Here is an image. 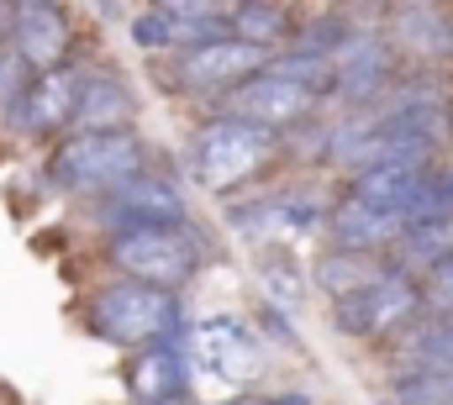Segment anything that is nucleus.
Listing matches in <instances>:
<instances>
[{
	"label": "nucleus",
	"instance_id": "nucleus-1",
	"mask_svg": "<svg viewBox=\"0 0 453 405\" xmlns=\"http://www.w3.org/2000/svg\"><path fill=\"white\" fill-rule=\"evenodd\" d=\"M142 164L148 153L132 132H74L48 158V174L53 185L80 190V195H116L132 180H142Z\"/></svg>",
	"mask_w": 453,
	"mask_h": 405
},
{
	"label": "nucleus",
	"instance_id": "nucleus-2",
	"mask_svg": "<svg viewBox=\"0 0 453 405\" xmlns=\"http://www.w3.org/2000/svg\"><path fill=\"white\" fill-rule=\"evenodd\" d=\"M111 264L127 274V285H148V290L174 295L190 285L201 248L185 226H132V232H116Z\"/></svg>",
	"mask_w": 453,
	"mask_h": 405
},
{
	"label": "nucleus",
	"instance_id": "nucleus-3",
	"mask_svg": "<svg viewBox=\"0 0 453 405\" xmlns=\"http://www.w3.org/2000/svg\"><path fill=\"white\" fill-rule=\"evenodd\" d=\"M90 321L106 342L121 348H164L174 332H180V301L164 295V290H148V285H106L96 305H90Z\"/></svg>",
	"mask_w": 453,
	"mask_h": 405
},
{
	"label": "nucleus",
	"instance_id": "nucleus-4",
	"mask_svg": "<svg viewBox=\"0 0 453 405\" xmlns=\"http://www.w3.org/2000/svg\"><path fill=\"white\" fill-rule=\"evenodd\" d=\"M269 158H274V132H258V126L226 116V121H211V126L196 137L190 174H196L206 190H237V185H248Z\"/></svg>",
	"mask_w": 453,
	"mask_h": 405
},
{
	"label": "nucleus",
	"instance_id": "nucleus-5",
	"mask_svg": "<svg viewBox=\"0 0 453 405\" xmlns=\"http://www.w3.org/2000/svg\"><path fill=\"white\" fill-rule=\"evenodd\" d=\"M417 310H422V290H417V279H411L406 269L390 264L374 285H364V290H353V295L333 301V321H338L348 337H385V332L406 326Z\"/></svg>",
	"mask_w": 453,
	"mask_h": 405
},
{
	"label": "nucleus",
	"instance_id": "nucleus-6",
	"mask_svg": "<svg viewBox=\"0 0 453 405\" xmlns=\"http://www.w3.org/2000/svg\"><path fill=\"white\" fill-rule=\"evenodd\" d=\"M226 16L232 5H206V0H169V5H153L132 21V42L158 53V48H196V42H211L226 37Z\"/></svg>",
	"mask_w": 453,
	"mask_h": 405
},
{
	"label": "nucleus",
	"instance_id": "nucleus-7",
	"mask_svg": "<svg viewBox=\"0 0 453 405\" xmlns=\"http://www.w3.org/2000/svg\"><path fill=\"white\" fill-rule=\"evenodd\" d=\"M190 363H196V374H206L217 385H253L264 358H258V342L242 321L211 316L190 332Z\"/></svg>",
	"mask_w": 453,
	"mask_h": 405
},
{
	"label": "nucleus",
	"instance_id": "nucleus-8",
	"mask_svg": "<svg viewBox=\"0 0 453 405\" xmlns=\"http://www.w3.org/2000/svg\"><path fill=\"white\" fill-rule=\"evenodd\" d=\"M264 69H269L264 48H248L237 37H211V42H196L180 53L174 80H185L190 90H237V85L258 80Z\"/></svg>",
	"mask_w": 453,
	"mask_h": 405
},
{
	"label": "nucleus",
	"instance_id": "nucleus-9",
	"mask_svg": "<svg viewBox=\"0 0 453 405\" xmlns=\"http://www.w3.org/2000/svg\"><path fill=\"white\" fill-rule=\"evenodd\" d=\"M311 101H317L311 90H301V85H290V80H274V74H258V80L226 90L232 121H248V126H258V132H274V126L301 121V116L311 111Z\"/></svg>",
	"mask_w": 453,
	"mask_h": 405
},
{
	"label": "nucleus",
	"instance_id": "nucleus-10",
	"mask_svg": "<svg viewBox=\"0 0 453 405\" xmlns=\"http://www.w3.org/2000/svg\"><path fill=\"white\" fill-rule=\"evenodd\" d=\"M11 27H16V58L32 64L37 74L48 69H64V53H69V16L48 0H21L11 5Z\"/></svg>",
	"mask_w": 453,
	"mask_h": 405
},
{
	"label": "nucleus",
	"instance_id": "nucleus-11",
	"mask_svg": "<svg viewBox=\"0 0 453 405\" xmlns=\"http://www.w3.org/2000/svg\"><path fill=\"white\" fill-rule=\"evenodd\" d=\"M390 85V42L374 32L342 37L338 58H333V90L342 101H369Z\"/></svg>",
	"mask_w": 453,
	"mask_h": 405
},
{
	"label": "nucleus",
	"instance_id": "nucleus-12",
	"mask_svg": "<svg viewBox=\"0 0 453 405\" xmlns=\"http://www.w3.org/2000/svg\"><path fill=\"white\" fill-rule=\"evenodd\" d=\"M80 85H85V74H74V69H48V74H37V80L21 90V105H16L21 126H27V132H58V126H69L74 101H80Z\"/></svg>",
	"mask_w": 453,
	"mask_h": 405
},
{
	"label": "nucleus",
	"instance_id": "nucleus-13",
	"mask_svg": "<svg viewBox=\"0 0 453 405\" xmlns=\"http://www.w3.org/2000/svg\"><path fill=\"white\" fill-rule=\"evenodd\" d=\"M180 195L164 185V180H132L127 190H116L111 205H106V221H116L121 232H132V226H180Z\"/></svg>",
	"mask_w": 453,
	"mask_h": 405
},
{
	"label": "nucleus",
	"instance_id": "nucleus-14",
	"mask_svg": "<svg viewBox=\"0 0 453 405\" xmlns=\"http://www.w3.org/2000/svg\"><path fill=\"white\" fill-rule=\"evenodd\" d=\"M127 121H132V90L127 85H116L106 74L80 85L69 126H80V132H127Z\"/></svg>",
	"mask_w": 453,
	"mask_h": 405
},
{
	"label": "nucleus",
	"instance_id": "nucleus-15",
	"mask_svg": "<svg viewBox=\"0 0 453 405\" xmlns=\"http://www.w3.org/2000/svg\"><path fill=\"white\" fill-rule=\"evenodd\" d=\"M427 164L422 158H401V164H380V169H364L353 174V195L369 205H411V195L427 185Z\"/></svg>",
	"mask_w": 453,
	"mask_h": 405
},
{
	"label": "nucleus",
	"instance_id": "nucleus-16",
	"mask_svg": "<svg viewBox=\"0 0 453 405\" xmlns=\"http://www.w3.org/2000/svg\"><path fill=\"white\" fill-rule=\"evenodd\" d=\"M185 390V358L174 348H148L132 369V395L142 405H169Z\"/></svg>",
	"mask_w": 453,
	"mask_h": 405
},
{
	"label": "nucleus",
	"instance_id": "nucleus-17",
	"mask_svg": "<svg viewBox=\"0 0 453 405\" xmlns=\"http://www.w3.org/2000/svg\"><path fill=\"white\" fill-rule=\"evenodd\" d=\"M385 42H395V48H411V53H422V58H438V53H449V21L433 11V5H401L395 16H390V37Z\"/></svg>",
	"mask_w": 453,
	"mask_h": 405
},
{
	"label": "nucleus",
	"instance_id": "nucleus-18",
	"mask_svg": "<svg viewBox=\"0 0 453 405\" xmlns=\"http://www.w3.org/2000/svg\"><path fill=\"white\" fill-rule=\"evenodd\" d=\"M385 269H390V264H385V258H369V253H333V258L317 264V285H322L333 301H342V295L374 285Z\"/></svg>",
	"mask_w": 453,
	"mask_h": 405
},
{
	"label": "nucleus",
	"instance_id": "nucleus-19",
	"mask_svg": "<svg viewBox=\"0 0 453 405\" xmlns=\"http://www.w3.org/2000/svg\"><path fill=\"white\" fill-rule=\"evenodd\" d=\"M285 5H269V0H253V5H232V16H226V27H232V37L237 42H248V48H264L269 53V42H280L285 37Z\"/></svg>",
	"mask_w": 453,
	"mask_h": 405
},
{
	"label": "nucleus",
	"instance_id": "nucleus-20",
	"mask_svg": "<svg viewBox=\"0 0 453 405\" xmlns=\"http://www.w3.org/2000/svg\"><path fill=\"white\" fill-rule=\"evenodd\" d=\"M395 405H453V369H422L395 385Z\"/></svg>",
	"mask_w": 453,
	"mask_h": 405
},
{
	"label": "nucleus",
	"instance_id": "nucleus-21",
	"mask_svg": "<svg viewBox=\"0 0 453 405\" xmlns=\"http://www.w3.org/2000/svg\"><path fill=\"white\" fill-rule=\"evenodd\" d=\"M258 274H264V295H269V305H280V310H296V305H301V285H306V279H301L296 264H285V258L274 253V258L258 264Z\"/></svg>",
	"mask_w": 453,
	"mask_h": 405
},
{
	"label": "nucleus",
	"instance_id": "nucleus-22",
	"mask_svg": "<svg viewBox=\"0 0 453 405\" xmlns=\"http://www.w3.org/2000/svg\"><path fill=\"white\" fill-rule=\"evenodd\" d=\"M427 301L438 310H453V253L433 264V279H427Z\"/></svg>",
	"mask_w": 453,
	"mask_h": 405
},
{
	"label": "nucleus",
	"instance_id": "nucleus-23",
	"mask_svg": "<svg viewBox=\"0 0 453 405\" xmlns=\"http://www.w3.org/2000/svg\"><path fill=\"white\" fill-rule=\"evenodd\" d=\"M269 405H317V401H311V395H274Z\"/></svg>",
	"mask_w": 453,
	"mask_h": 405
},
{
	"label": "nucleus",
	"instance_id": "nucleus-24",
	"mask_svg": "<svg viewBox=\"0 0 453 405\" xmlns=\"http://www.w3.org/2000/svg\"><path fill=\"white\" fill-rule=\"evenodd\" d=\"M5 32H11V5L0 0V37H5Z\"/></svg>",
	"mask_w": 453,
	"mask_h": 405
},
{
	"label": "nucleus",
	"instance_id": "nucleus-25",
	"mask_svg": "<svg viewBox=\"0 0 453 405\" xmlns=\"http://www.w3.org/2000/svg\"><path fill=\"white\" fill-rule=\"evenodd\" d=\"M5 74H11V53L0 48V80H5Z\"/></svg>",
	"mask_w": 453,
	"mask_h": 405
}]
</instances>
